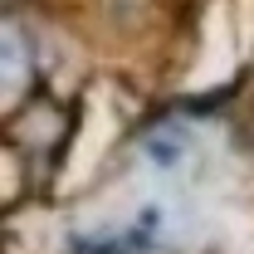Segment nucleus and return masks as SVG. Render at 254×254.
I'll return each instance as SVG.
<instances>
[{
	"label": "nucleus",
	"instance_id": "obj_1",
	"mask_svg": "<svg viewBox=\"0 0 254 254\" xmlns=\"http://www.w3.org/2000/svg\"><path fill=\"white\" fill-rule=\"evenodd\" d=\"M152 161H157V166H176V161H181V142H176V137H171V142H152Z\"/></svg>",
	"mask_w": 254,
	"mask_h": 254
}]
</instances>
